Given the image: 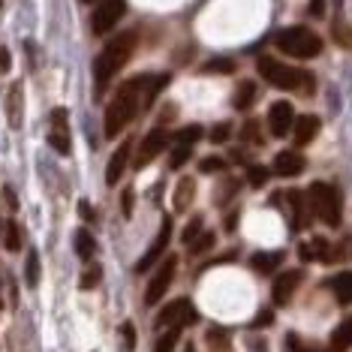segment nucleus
<instances>
[{"label":"nucleus","mask_w":352,"mask_h":352,"mask_svg":"<svg viewBox=\"0 0 352 352\" xmlns=\"http://www.w3.org/2000/svg\"><path fill=\"white\" fill-rule=\"evenodd\" d=\"M283 262V253H256L250 259V268L256 274H271V271H277V265Z\"/></svg>","instance_id":"nucleus-20"},{"label":"nucleus","mask_w":352,"mask_h":352,"mask_svg":"<svg viewBox=\"0 0 352 352\" xmlns=\"http://www.w3.org/2000/svg\"><path fill=\"white\" fill-rule=\"evenodd\" d=\"M184 322H196V310H193V304H190L187 298H178V301H172V304H166L163 310H160V316L154 319V325L157 328H181Z\"/></svg>","instance_id":"nucleus-9"},{"label":"nucleus","mask_w":352,"mask_h":352,"mask_svg":"<svg viewBox=\"0 0 352 352\" xmlns=\"http://www.w3.org/2000/svg\"><path fill=\"white\" fill-rule=\"evenodd\" d=\"M130 154H133V139H126V142H121V145L115 148V154H111L109 166H106V181L109 184L121 181V175L126 172V163H130Z\"/></svg>","instance_id":"nucleus-14"},{"label":"nucleus","mask_w":352,"mask_h":352,"mask_svg":"<svg viewBox=\"0 0 352 352\" xmlns=\"http://www.w3.org/2000/svg\"><path fill=\"white\" fill-rule=\"evenodd\" d=\"M331 292L340 304H352V271H340V274L331 280Z\"/></svg>","instance_id":"nucleus-21"},{"label":"nucleus","mask_w":352,"mask_h":352,"mask_svg":"<svg viewBox=\"0 0 352 352\" xmlns=\"http://www.w3.org/2000/svg\"><path fill=\"white\" fill-rule=\"evenodd\" d=\"M76 253L82 256V259H91V256L97 253V241H94V235L87 229L76 232Z\"/></svg>","instance_id":"nucleus-23"},{"label":"nucleus","mask_w":352,"mask_h":352,"mask_svg":"<svg viewBox=\"0 0 352 352\" xmlns=\"http://www.w3.org/2000/svg\"><path fill=\"white\" fill-rule=\"evenodd\" d=\"M121 205H124V217H133V190H124Z\"/></svg>","instance_id":"nucleus-44"},{"label":"nucleus","mask_w":352,"mask_h":352,"mask_svg":"<svg viewBox=\"0 0 352 352\" xmlns=\"http://www.w3.org/2000/svg\"><path fill=\"white\" fill-rule=\"evenodd\" d=\"M205 343H208V349L211 352H232V343H229L223 328H211V331L205 334Z\"/></svg>","instance_id":"nucleus-24"},{"label":"nucleus","mask_w":352,"mask_h":352,"mask_svg":"<svg viewBox=\"0 0 352 352\" xmlns=\"http://www.w3.org/2000/svg\"><path fill=\"white\" fill-rule=\"evenodd\" d=\"M169 148V133L163 130V126H157V130H151L145 139L139 142V151H135V169H145V166L151 163L154 157H160L163 151Z\"/></svg>","instance_id":"nucleus-8"},{"label":"nucleus","mask_w":352,"mask_h":352,"mask_svg":"<svg viewBox=\"0 0 352 352\" xmlns=\"http://www.w3.org/2000/svg\"><path fill=\"white\" fill-rule=\"evenodd\" d=\"M241 135H244L247 145H262V133H259V126H256L253 121L244 126V133H241Z\"/></svg>","instance_id":"nucleus-40"},{"label":"nucleus","mask_w":352,"mask_h":352,"mask_svg":"<svg viewBox=\"0 0 352 352\" xmlns=\"http://www.w3.org/2000/svg\"><path fill=\"white\" fill-rule=\"evenodd\" d=\"M211 247H214V235H211V232H202V235H199L196 241L190 244V253H193V256H199V253L211 250Z\"/></svg>","instance_id":"nucleus-35"},{"label":"nucleus","mask_w":352,"mask_h":352,"mask_svg":"<svg viewBox=\"0 0 352 352\" xmlns=\"http://www.w3.org/2000/svg\"><path fill=\"white\" fill-rule=\"evenodd\" d=\"M124 12H126V0H100L97 10H94V19H91L94 34L97 36L109 34V30L124 19Z\"/></svg>","instance_id":"nucleus-6"},{"label":"nucleus","mask_w":352,"mask_h":352,"mask_svg":"<svg viewBox=\"0 0 352 352\" xmlns=\"http://www.w3.org/2000/svg\"><path fill=\"white\" fill-rule=\"evenodd\" d=\"M238 187H241V181H238V178H226V181H223L220 187H217V190H220V193H217V202H220V205H226L229 199L238 193Z\"/></svg>","instance_id":"nucleus-31"},{"label":"nucleus","mask_w":352,"mask_h":352,"mask_svg":"<svg viewBox=\"0 0 352 352\" xmlns=\"http://www.w3.org/2000/svg\"><path fill=\"white\" fill-rule=\"evenodd\" d=\"M121 331H124L126 349H135V328H133V322H124V325H121Z\"/></svg>","instance_id":"nucleus-43"},{"label":"nucleus","mask_w":352,"mask_h":352,"mask_svg":"<svg viewBox=\"0 0 352 352\" xmlns=\"http://www.w3.org/2000/svg\"><path fill=\"white\" fill-rule=\"evenodd\" d=\"M307 199H310V211L316 214L319 220L325 223V226H340V193L334 187H328V184L316 181L314 187L307 190Z\"/></svg>","instance_id":"nucleus-4"},{"label":"nucleus","mask_w":352,"mask_h":352,"mask_svg":"<svg viewBox=\"0 0 352 352\" xmlns=\"http://www.w3.org/2000/svg\"><path fill=\"white\" fill-rule=\"evenodd\" d=\"M334 36H338L340 43H343V49H352V30H346V28L340 25V21L334 25Z\"/></svg>","instance_id":"nucleus-41"},{"label":"nucleus","mask_w":352,"mask_h":352,"mask_svg":"<svg viewBox=\"0 0 352 352\" xmlns=\"http://www.w3.org/2000/svg\"><path fill=\"white\" fill-rule=\"evenodd\" d=\"M271 319H274V314H271V310H262V314L253 319V325L256 328H265V325H271Z\"/></svg>","instance_id":"nucleus-45"},{"label":"nucleus","mask_w":352,"mask_h":352,"mask_svg":"<svg viewBox=\"0 0 352 352\" xmlns=\"http://www.w3.org/2000/svg\"><path fill=\"white\" fill-rule=\"evenodd\" d=\"M169 238H172V220L166 217V220H163V226H160V232H157V238H154V244L148 247L145 256L139 259V265H135V271H139V274H142V271H151V268L157 265L160 256H163V253H166V247H169Z\"/></svg>","instance_id":"nucleus-10"},{"label":"nucleus","mask_w":352,"mask_h":352,"mask_svg":"<svg viewBox=\"0 0 352 352\" xmlns=\"http://www.w3.org/2000/svg\"><path fill=\"white\" fill-rule=\"evenodd\" d=\"M178 334H181V328H169V331L157 340L154 352H175V346H178Z\"/></svg>","instance_id":"nucleus-30"},{"label":"nucleus","mask_w":352,"mask_h":352,"mask_svg":"<svg viewBox=\"0 0 352 352\" xmlns=\"http://www.w3.org/2000/svg\"><path fill=\"white\" fill-rule=\"evenodd\" d=\"M202 226H205V220H202V217H199V214H196V217L190 220L187 226H184V232H181V241L190 247V244H193L199 235H202Z\"/></svg>","instance_id":"nucleus-28"},{"label":"nucleus","mask_w":352,"mask_h":352,"mask_svg":"<svg viewBox=\"0 0 352 352\" xmlns=\"http://www.w3.org/2000/svg\"><path fill=\"white\" fill-rule=\"evenodd\" d=\"M199 172H202V175H217V172H223V160L220 157H205L202 163H199Z\"/></svg>","instance_id":"nucleus-36"},{"label":"nucleus","mask_w":352,"mask_h":352,"mask_svg":"<svg viewBox=\"0 0 352 352\" xmlns=\"http://www.w3.org/2000/svg\"><path fill=\"white\" fill-rule=\"evenodd\" d=\"M202 135H205L202 126H199V124H190V126H184V130L175 135V145H187V148H193L196 142L202 139Z\"/></svg>","instance_id":"nucleus-25"},{"label":"nucleus","mask_w":352,"mask_h":352,"mask_svg":"<svg viewBox=\"0 0 352 352\" xmlns=\"http://www.w3.org/2000/svg\"><path fill=\"white\" fill-rule=\"evenodd\" d=\"M229 135H232V124H214L211 126V133H208V139L214 142V145H223V142H229Z\"/></svg>","instance_id":"nucleus-32"},{"label":"nucleus","mask_w":352,"mask_h":352,"mask_svg":"<svg viewBox=\"0 0 352 352\" xmlns=\"http://www.w3.org/2000/svg\"><path fill=\"white\" fill-rule=\"evenodd\" d=\"M235 69V60H211V63H205V73H232Z\"/></svg>","instance_id":"nucleus-39"},{"label":"nucleus","mask_w":352,"mask_h":352,"mask_svg":"<svg viewBox=\"0 0 352 352\" xmlns=\"http://www.w3.org/2000/svg\"><path fill=\"white\" fill-rule=\"evenodd\" d=\"M25 277H28V286H36V283H39V256H36L34 250H30V256H28Z\"/></svg>","instance_id":"nucleus-33"},{"label":"nucleus","mask_w":352,"mask_h":352,"mask_svg":"<svg viewBox=\"0 0 352 352\" xmlns=\"http://www.w3.org/2000/svg\"><path fill=\"white\" fill-rule=\"evenodd\" d=\"M289 346H292V352H325V349H316V346H310V343L298 340V338H295V334L289 338Z\"/></svg>","instance_id":"nucleus-42"},{"label":"nucleus","mask_w":352,"mask_h":352,"mask_svg":"<svg viewBox=\"0 0 352 352\" xmlns=\"http://www.w3.org/2000/svg\"><path fill=\"white\" fill-rule=\"evenodd\" d=\"M349 346H352V316L343 319L331 334V352H346Z\"/></svg>","instance_id":"nucleus-19"},{"label":"nucleus","mask_w":352,"mask_h":352,"mask_svg":"<svg viewBox=\"0 0 352 352\" xmlns=\"http://www.w3.org/2000/svg\"><path fill=\"white\" fill-rule=\"evenodd\" d=\"M259 73L268 85L280 87V91H298V87H304V85L310 87V78L304 76V69H295V67H289V63H280L277 58H262Z\"/></svg>","instance_id":"nucleus-5"},{"label":"nucleus","mask_w":352,"mask_h":352,"mask_svg":"<svg viewBox=\"0 0 352 352\" xmlns=\"http://www.w3.org/2000/svg\"><path fill=\"white\" fill-rule=\"evenodd\" d=\"M268 169H262V166H250V169H247V181L253 184V187H262V184L268 181Z\"/></svg>","instance_id":"nucleus-37"},{"label":"nucleus","mask_w":352,"mask_h":352,"mask_svg":"<svg viewBox=\"0 0 352 352\" xmlns=\"http://www.w3.org/2000/svg\"><path fill=\"white\" fill-rule=\"evenodd\" d=\"M277 49L283 54H289V58H298V60H310L316 58L319 52H322V36L314 34L310 28H286L280 30V34L274 36Z\"/></svg>","instance_id":"nucleus-3"},{"label":"nucleus","mask_w":352,"mask_h":352,"mask_svg":"<svg viewBox=\"0 0 352 352\" xmlns=\"http://www.w3.org/2000/svg\"><path fill=\"white\" fill-rule=\"evenodd\" d=\"M190 154H193V148H187V145H175V148H172L169 166H172V169H181V166L190 160Z\"/></svg>","instance_id":"nucleus-34"},{"label":"nucleus","mask_w":352,"mask_h":352,"mask_svg":"<svg viewBox=\"0 0 352 352\" xmlns=\"http://www.w3.org/2000/svg\"><path fill=\"white\" fill-rule=\"evenodd\" d=\"M319 118L316 115H304V118H295V124H292V130H295V145H310V142L316 139V133H319Z\"/></svg>","instance_id":"nucleus-17"},{"label":"nucleus","mask_w":352,"mask_h":352,"mask_svg":"<svg viewBox=\"0 0 352 352\" xmlns=\"http://www.w3.org/2000/svg\"><path fill=\"white\" fill-rule=\"evenodd\" d=\"M49 142L58 154H69V133H67V111L63 109H54L52 115V133H49Z\"/></svg>","instance_id":"nucleus-15"},{"label":"nucleus","mask_w":352,"mask_h":352,"mask_svg":"<svg viewBox=\"0 0 352 352\" xmlns=\"http://www.w3.org/2000/svg\"><path fill=\"white\" fill-rule=\"evenodd\" d=\"M135 30H126V34L115 36L106 49L100 52V58L94 60V82H97V91H106V85L124 69V63L133 58L135 52Z\"/></svg>","instance_id":"nucleus-2"},{"label":"nucleus","mask_w":352,"mask_h":352,"mask_svg":"<svg viewBox=\"0 0 352 352\" xmlns=\"http://www.w3.org/2000/svg\"><path fill=\"white\" fill-rule=\"evenodd\" d=\"M85 3H91V0H85Z\"/></svg>","instance_id":"nucleus-49"},{"label":"nucleus","mask_w":352,"mask_h":352,"mask_svg":"<svg viewBox=\"0 0 352 352\" xmlns=\"http://www.w3.org/2000/svg\"><path fill=\"white\" fill-rule=\"evenodd\" d=\"M100 277H102V271H100V265H91L82 274V289H94V286L100 283Z\"/></svg>","instance_id":"nucleus-38"},{"label":"nucleus","mask_w":352,"mask_h":352,"mask_svg":"<svg viewBox=\"0 0 352 352\" xmlns=\"http://www.w3.org/2000/svg\"><path fill=\"white\" fill-rule=\"evenodd\" d=\"M271 172L280 175V178H295V175L304 172V157L298 151H280L271 163Z\"/></svg>","instance_id":"nucleus-13"},{"label":"nucleus","mask_w":352,"mask_h":352,"mask_svg":"<svg viewBox=\"0 0 352 352\" xmlns=\"http://www.w3.org/2000/svg\"><path fill=\"white\" fill-rule=\"evenodd\" d=\"M292 124H295V109H292V102H286V100H277L274 106L268 109V130L277 135H286L292 130Z\"/></svg>","instance_id":"nucleus-11"},{"label":"nucleus","mask_w":352,"mask_h":352,"mask_svg":"<svg viewBox=\"0 0 352 352\" xmlns=\"http://www.w3.org/2000/svg\"><path fill=\"white\" fill-rule=\"evenodd\" d=\"M10 124L12 126L21 124V85L10 87Z\"/></svg>","instance_id":"nucleus-26"},{"label":"nucleus","mask_w":352,"mask_h":352,"mask_svg":"<svg viewBox=\"0 0 352 352\" xmlns=\"http://www.w3.org/2000/svg\"><path fill=\"white\" fill-rule=\"evenodd\" d=\"M175 268H178V259H175V256H166L163 265L157 268V274L151 277V283H148V289H145V304H148V307H154V304L166 295V289L172 286Z\"/></svg>","instance_id":"nucleus-7"},{"label":"nucleus","mask_w":352,"mask_h":352,"mask_svg":"<svg viewBox=\"0 0 352 352\" xmlns=\"http://www.w3.org/2000/svg\"><path fill=\"white\" fill-rule=\"evenodd\" d=\"M286 202H289V208H292V229H304L310 223L307 214H314L310 211L307 193H301V190H289V193H286Z\"/></svg>","instance_id":"nucleus-16"},{"label":"nucleus","mask_w":352,"mask_h":352,"mask_svg":"<svg viewBox=\"0 0 352 352\" xmlns=\"http://www.w3.org/2000/svg\"><path fill=\"white\" fill-rule=\"evenodd\" d=\"M256 82H241L238 85V94H235V100H232V106H235L238 111H247L256 102Z\"/></svg>","instance_id":"nucleus-22"},{"label":"nucleus","mask_w":352,"mask_h":352,"mask_svg":"<svg viewBox=\"0 0 352 352\" xmlns=\"http://www.w3.org/2000/svg\"><path fill=\"white\" fill-rule=\"evenodd\" d=\"M3 247L12 250V253L21 247V232H19V226H15V220H6V226H3Z\"/></svg>","instance_id":"nucleus-27"},{"label":"nucleus","mask_w":352,"mask_h":352,"mask_svg":"<svg viewBox=\"0 0 352 352\" xmlns=\"http://www.w3.org/2000/svg\"><path fill=\"white\" fill-rule=\"evenodd\" d=\"M0 67H10V52H0Z\"/></svg>","instance_id":"nucleus-47"},{"label":"nucleus","mask_w":352,"mask_h":352,"mask_svg":"<svg viewBox=\"0 0 352 352\" xmlns=\"http://www.w3.org/2000/svg\"><path fill=\"white\" fill-rule=\"evenodd\" d=\"M310 12H314V15H322V0H314V3H310Z\"/></svg>","instance_id":"nucleus-46"},{"label":"nucleus","mask_w":352,"mask_h":352,"mask_svg":"<svg viewBox=\"0 0 352 352\" xmlns=\"http://www.w3.org/2000/svg\"><path fill=\"white\" fill-rule=\"evenodd\" d=\"M166 82H169V76H157V78H148V87H145V106H154L157 94L166 87Z\"/></svg>","instance_id":"nucleus-29"},{"label":"nucleus","mask_w":352,"mask_h":352,"mask_svg":"<svg viewBox=\"0 0 352 352\" xmlns=\"http://www.w3.org/2000/svg\"><path fill=\"white\" fill-rule=\"evenodd\" d=\"M184 352H196V346H193V343H187V346H184Z\"/></svg>","instance_id":"nucleus-48"},{"label":"nucleus","mask_w":352,"mask_h":352,"mask_svg":"<svg viewBox=\"0 0 352 352\" xmlns=\"http://www.w3.org/2000/svg\"><path fill=\"white\" fill-rule=\"evenodd\" d=\"M196 199V181L193 178H181L178 187H175V211H187Z\"/></svg>","instance_id":"nucleus-18"},{"label":"nucleus","mask_w":352,"mask_h":352,"mask_svg":"<svg viewBox=\"0 0 352 352\" xmlns=\"http://www.w3.org/2000/svg\"><path fill=\"white\" fill-rule=\"evenodd\" d=\"M145 85H148V76H135V78H126V82L115 91V97H111V102L106 106V124H102V130H106L109 139H115V135L135 118V111H139V97L145 94L142 87Z\"/></svg>","instance_id":"nucleus-1"},{"label":"nucleus","mask_w":352,"mask_h":352,"mask_svg":"<svg viewBox=\"0 0 352 352\" xmlns=\"http://www.w3.org/2000/svg\"><path fill=\"white\" fill-rule=\"evenodd\" d=\"M301 271L298 268H292V271H280V277L274 280V286H271V295H274V301L277 304H289L292 301V295L295 289L301 286Z\"/></svg>","instance_id":"nucleus-12"}]
</instances>
